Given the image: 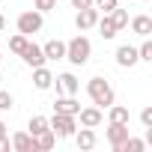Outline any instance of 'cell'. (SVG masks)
<instances>
[{
    "mask_svg": "<svg viewBox=\"0 0 152 152\" xmlns=\"http://www.w3.org/2000/svg\"><path fill=\"white\" fill-rule=\"evenodd\" d=\"M54 6H57V0H36V9H39L42 15H45V12H51Z\"/></svg>",
    "mask_w": 152,
    "mask_h": 152,
    "instance_id": "cell-27",
    "label": "cell"
},
{
    "mask_svg": "<svg viewBox=\"0 0 152 152\" xmlns=\"http://www.w3.org/2000/svg\"><path fill=\"white\" fill-rule=\"evenodd\" d=\"M140 122H143V128H152V107L140 110Z\"/></svg>",
    "mask_w": 152,
    "mask_h": 152,
    "instance_id": "cell-28",
    "label": "cell"
},
{
    "mask_svg": "<svg viewBox=\"0 0 152 152\" xmlns=\"http://www.w3.org/2000/svg\"><path fill=\"white\" fill-rule=\"evenodd\" d=\"M107 110H110V113H107L110 122H128V107H122V104H110Z\"/></svg>",
    "mask_w": 152,
    "mask_h": 152,
    "instance_id": "cell-20",
    "label": "cell"
},
{
    "mask_svg": "<svg viewBox=\"0 0 152 152\" xmlns=\"http://www.w3.org/2000/svg\"><path fill=\"white\" fill-rule=\"evenodd\" d=\"M93 6H96L99 12H104V15H107L110 9H116V6H119V0H93Z\"/></svg>",
    "mask_w": 152,
    "mask_h": 152,
    "instance_id": "cell-25",
    "label": "cell"
},
{
    "mask_svg": "<svg viewBox=\"0 0 152 152\" xmlns=\"http://www.w3.org/2000/svg\"><path fill=\"white\" fill-rule=\"evenodd\" d=\"M81 104L75 102V96H57L54 102V113H69V116H78Z\"/></svg>",
    "mask_w": 152,
    "mask_h": 152,
    "instance_id": "cell-11",
    "label": "cell"
},
{
    "mask_svg": "<svg viewBox=\"0 0 152 152\" xmlns=\"http://www.w3.org/2000/svg\"><path fill=\"white\" fill-rule=\"evenodd\" d=\"M96 21H99V9H96V6L78 9V15H75V27H78L81 33H84V30H90V27H96Z\"/></svg>",
    "mask_w": 152,
    "mask_h": 152,
    "instance_id": "cell-7",
    "label": "cell"
},
{
    "mask_svg": "<svg viewBox=\"0 0 152 152\" xmlns=\"http://www.w3.org/2000/svg\"><path fill=\"white\" fill-rule=\"evenodd\" d=\"M42 54H45V60H63V57H66V42L51 39V42L42 45Z\"/></svg>",
    "mask_w": 152,
    "mask_h": 152,
    "instance_id": "cell-14",
    "label": "cell"
},
{
    "mask_svg": "<svg viewBox=\"0 0 152 152\" xmlns=\"http://www.w3.org/2000/svg\"><path fill=\"white\" fill-rule=\"evenodd\" d=\"M12 104H15L12 93H6V90H0V113H3V110H12Z\"/></svg>",
    "mask_w": 152,
    "mask_h": 152,
    "instance_id": "cell-26",
    "label": "cell"
},
{
    "mask_svg": "<svg viewBox=\"0 0 152 152\" xmlns=\"http://www.w3.org/2000/svg\"><path fill=\"white\" fill-rule=\"evenodd\" d=\"M54 81H57V90H60L63 96H75V93L81 90V81L75 78L72 72H66V75H60V78H54Z\"/></svg>",
    "mask_w": 152,
    "mask_h": 152,
    "instance_id": "cell-9",
    "label": "cell"
},
{
    "mask_svg": "<svg viewBox=\"0 0 152 152\" xmlns=\"http://www.w3.org/2000/svg\"><path fill=\"white\" fill-rule=\"evenodd\" d=\"M27 42H30V39H27V36H24V33H15V36H12V39H9V51H12V54H18V57H21V51H24V48H27Z\"/></svg>",
    "mask_w": 152,
    "mask_h": 152,
    "instance_id": "cell-23",
    "label": "cell"
},
{
    "mask_svg": "<svg viewBox=\"0 0 152 152\" xmlns=\"http://www.w3.org/2000/svg\"><path fill=\"white\" fill-rule=\"evenodd\" d=\"M48 125H51V131H54L57 137H72V134H75V128H78V116L54 113V116L48 119Z\"/></svg>",
    "mask_w": 152,
    "mask_h": 152,
    "instance_id": "cell-4",
    "label": "cell"
},
{
    "mask_svg": "<svg viewBox=\"0 0 152 152\" xmlns=\"http://www.w3.org/2000/svg\"><path fill=\"white\" fill-rule=\"evenodd\" d=\"M27 128H30V134L36 137V134H42V131H48L51 125H48V116H30V125H27Z\"/></svg>",
    "mask_w": 152,
    "mask_h": 152,
    "instance_id": "cell-21",
    "label": "cell"
},
{
    "mask_svg": "<svg viewBox=\"0 0 152 152\" xmlns=\"http://www.w3.org/2000/svg\"><path fill=\"white\" fill-rule=\"evenodd\" d=\"M72 6L75 9H87V6H93V0H72Z\"/></svg>",
    "mask_w": 152,
    "mask_h": 152,
    "instance_id": "cell-29",
    "label": "cell"
},
{
    "mask_svg": "<svg viewBox=\"0 0 152 152\" xmlns=\"http://www.w3.org/2000/svg\"><path fill=\"white\" fill-rule=\"evenodd\" d=\"M0 84H3V75H0Z\"/></svg>",
    "mask_w": 152,
    "mask_h": 152,
    "instance_id": "cell-32",
    "label": "cell"
},
{
    "mask_svg": "<svg viewBox=\"0 0 152 152\" xmlns=\"http://www.w3.org/2000/svg\"><path fill=\"white\" fill-rule=\"evenodd\" d=\"M6 134H9V128H6V122H3V119H0V137H6Z\"/></svg>",
    "mask_w": 152,
    "mask_h": 152,
    "instance_id": "cell-30",
    "label": "cell"
},
{
    "mask_svg": "<svg viewBox=\"0 0 152 152\" xmlns=\"http://www.w3.org/2000/svg\"><path fill=\"white\" fill-rule=\"evenodd\" d=\"M107 15H110V21H113V27H116V30H125V27H128V12H125V9H119V6H116V9H110Z\"/></svg>",
    "mask_w": 152,
    "mask_h": 152,
    "instance_id": "cell-19",
    "label": "cell"
},
{
    "mask_svg": "<svg viewBox=\"0 0 152 152\" xmlns=\"http://www.w3.org/2000/svg\"><path fill=\"white\" fill-rule=\"evenodd\" d=\"M33 140H36V152H39V149H54V143H57V134H54V131L48 128V131L36 134Z\"/></svg>",
    "mask_w": 152,
    "mask_h": 152,
    "instance_id": "cell-18",
    "label": "cell"
},
{
    "mask_svg": "<svg viewBox=\"0 0 152 152\" xmlns=\"http://www.w3.org/2000/svg\"><path fill=\"white\" fill-rule=\"evenodd\" d=\"M75 143H78V149L90 152V149L96 146V131H93V128H84V125H81V131H75Z\"/></svg>",
    "mask_w": 152,
    "mask_h": 152,
    "instance_id": "cell-15",
    "label": "cell"
},
{
    "mask_svg": "<svg viewBox=\"0 0 152 152\" xmlns=\"http://www.w3.org/2000/svg\"><path fill=\"white\" fill-rule=\"evenodd\" d=\"M104 134H107V143L113 146V152H119V146L125 143V137H128L131 131H128V122H110Z\"/></svg>",
    "mask_w": 152,
    "mask_h": 152,
    "instance_id": "cell-5",
    "label": "cell"
},
{
    "mask_svg": "<svg viewBox=\"0 0 152 152\" xmlns=\"http://www.w3.org/2000/svg\"><path fill=\"white\" fill-rule=\"evenodd\" d=\"M143 3H149V0H143Z\"/></svg>",
    "mask_w": 152,
    "mask_h": 152,
    "instance_id": "cell-33",
    "label": "cell"
},
{
    "mask_svg": "<svg viewBox=\"0 0 152 152\" xmlns=\"http://www.w3.org/2000/svg\"><path fill=\"white\" fill-rule=\"evenodd\" d=\"M78 119H81V125L84 128H99L102 125V119H104V113H102V107H81L78 110Z\"/></svg>",
    "mask_w": 152,
    "mask_h": 152,
    "instance_id": "cell-6",
    "label": "cell"
},
{
    "mask_svg": "<svg viewBox=\"0 0 152 152\" xmlns=\"http://www.w3.org/2000/svg\"><path fill=\"white\" fill-rule=\"evenodd\" d=\"M12 149H15V152H36V140H33V134H30V131H18V134H12Z\"/></svg>",
    "mask_w": 152,
    "mask_h": 152,
    "instance_id": "cell-12",
    "label": "cell"
},
{
    "mask_svg": "<svg viewBox=\"0 0 152 152\" xmlns=\"http://www.w3.org/2000/svg\"><path fill=\"white\" fill-rule=\"evenodd\" d=\"M143 149H146V140H137V137H131V134H128L125 143L119 146V152H143Z\"/></svg>",
    "mask_w": 152,
    "mask_h": 152,
    "instance_id": "cell-22",
    "label": "cell"
},
{
    "mask_svg": "<svg viewBox=\"0 0 152 152\" xmlns=\"http://www.w3.org/2000/svg\"><path fill=\"white\" fill-rule=\"evenodd\" d=\"M87 96H90V102H93L96 107H102V110L110 107L113 99H116V96H113V87H110L104 78H90V81H87Z\"/></svg>",
    "mask_w": 152,
    "mask_h": 152,
    "instance_id": "cell-1",
    "label": "cell"
},
{
    "mask_svg": "<svg viewBox=\"0 0 152 152\" xmlns=\"http://www.w3.org/2000/svg\"><path fill=\"white\" fill-rule=\"evenodd\" d=\"M3 27H6V18H3V12H0V33H3Z\"/></svg>",
    "mask_w": 152,
    "mask_h": 152,
    "instance_id": "cell-31",
    "label": "cell"
},
{
    "mask_svg": "<svg viewBox=\"0 0 152 152\" xmlns=\"http://www.w3.org/2000/svg\"><path fill=\"white\" fill-rule=\"evenodd\" d=\"M42 24H45V18H42V12H39V9L21 12V15H18V21H15L18 33H24V36H33V33H39V30H42Z\"/></svg>",
    "mask_w": 152,
    "mask_h": 152,
    "instance_id": "cell-3",
    "label": "cell"
},
{
    "mask_svg": "<svg viewBox=\"0 0 152 152\" xmlns=\"http://www.w3.org/2000/svg\"><path fill=\"white\" fill-rule=\"evenodd\" d=\"M33 84H36V90H51V87H54V75H51V69L36 66V69H33Z\"/></svg>",
    "mask_w": 152,
    "mask_h": 152,
    "instance_id": "cell-13",
    "label": "cell"
},
{
    "mask_svg": "<svg viewBox=\"0 0 152 152\" xmlns=\"http://www.w3.org/2000/svg\"><path fill=\"white\" fill-rule=\"evenodd\" d=\"M131 33H137V36L146 39V36L152 33V18H149V15H134V18H131Z\"/></svg>",
    "mask_w": 152,
    "mask_h": 152,
    "instance_id": "cell-16",
    "label": "cell"
},
{
    "mask_svg": "<svg viewBox=\"0 0 152 152\" xmlns=\"http://www.w3.org/2000/svg\"><path fill=\"white\" fill-rule=\"evenodd\" d=\"M93 57V45L87 36H75L72 42H66V60L72 66H87Z\"/></svg>",
    "mask_w": 152,
    "mask_h": 152,
    "instance_id": "cell-2",
    "label": "cell"
},
{
    "mask_svg": "<svg viewBox=\"0 0 152 152\" xmlns=\"http://www.w3.org/2000/svg\"><path fill=\"white\" fill-rule=\"evenodd\" d=\"M137 60H143V63H152V42H149V36H146V42L137 48Z\"/></svg>",
    "mask_w": 152,
    "mask_h": 152,
    "instance_id": "cell-24",
    "label": "cell"
},
{
    "mask_svg": "<svg viewBox=\"0 0 152 152\" xmlns=\"http://www.w3.org/2000/svg\"><path fill=\"white\" fill-rule=\"evenodd\" d=\"M0 3H3V0H0Z\"/></svg>",
    "mask_w": 152,
    "mask_h": 152,
    "instance_id": "cell-34",
    "label": "cell"
},
{
    "mask_svg": "<svg viewBox=\"0 0 152 152\" xmlns=\"http://www.w3.org/2000/svg\"><path fill=\"white\" fill-rule=\"evenodd\" d=\"M96 27H99V36H102V39H113V36L119 33V30L113 27V21H110V15H104V18H99V21H96Z\"/></svg>",
    "mask_w": 152,
    "mask_h": 152,
    "instance_id": "cell-17",
    "label": "cell"
},
{
    "mask_svg": "<svg viewBox=\"0 0 152 152\" xmlns=\"http://www.w3.org/2000/svg\"><path fill=\"white\" fill-rule=\"evenodd\" d=\"M140 60H137V48H131V45H119L116 48V66H122V69H131V66H137Z\"/></svg>",
    "mask_w": 152,
    "mask_h": 152,
    "instance_id": "cell-10",
    "label": "cell"
},
{
    "mask_svg": "<svg viewBox=\"0 0 152 152\" xmlns=\"http://www.w3.org/2000/svg\"><path fill=\"white\" fill-rule=\"evenodd\" d=\"M21 60L30 66V69H36V66H45L48 60H45V54H42V48L39 45H33V42H27V48L21 51Z\"/></svg>",
    "mask_w": 152,
    "mask_h": 152,
    "instance_id": "cell-8",
    "label": "cell"
},
{
    "mask_svg": "<svg viewBox=\"0 0 152 152\" xmlns=\"http://www.w3.org/2000/svg\"><path fill=\"white\" fill-rule=\"evenodd\" d=\"M0 60H3V57H0Z\"/></svg>",
    "mask_w": 152,
    "mask_h": 152,
    "instance_id": "cell-35",
    "label": "cell"
}]
</instances>
